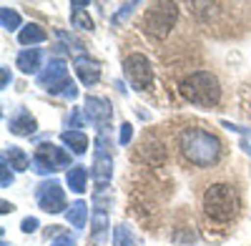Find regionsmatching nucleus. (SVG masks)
<instances>
[{
  "label": "nucleus",
  "mask_w": 251,
  "mask_h": 246,
  "mask_svg": "<svg viewBox=\"0 0 251 246\" xmlns=\"http://www.w3.org/2000/svg\"><path fill=\"white\" fill-rule=\"evenodd\" d=\"M178 146H181L183 158L188 163H194V166H201V169L214 166L221 158V141L203 128H186L181 133Z\"/></svg>",
  "instance_id": "1"
},
{
  "label": "nucleus",
  "mask_w": 251,
  "mask_h": 246,
  "mask_svg": "<svg viewBox=\"0 0 251 246\" xmlns=\"http://www.w3.org/2000/svg\"><path fill=\"white\" fill-rule=\"evenodd\" d=\"M181 93L186 100H191L194 106H201V108H211L221 100L219 80L208 71H196L191 75H186L181 80Z\"/></svg>",
  "instance_id": "2"
},
{
  "label": "nucleus",
  "mask_w": 251,
  "mask_h": 246,
  "mask_svg": "<svg viewBox=\"0 0 251 246\" xmlns=\"http://www.w3.org/2000/svg\"><path fill=\"white\" fill-rule=\"evenodd\" d=\"M203 211L214 221H231L239 211V194L228 183H214L203 194Z\"/></svg>",
  "instance_id": "3"
},
{
  "label": "nucleus",
  "mask_w": 251,
  "mask_h": 246,
  "mask_svg": "<svg viewBox=\"0 0 251 246\" xmlns=\"http://www.w3.org/2000/svg\"><path fill=\"white\" fill-rule=\"evenodd\" d=\"M176 18H178V5L176 3H151V8L143 15L146 33L153 35V38H166L171 33Z\"/></svg>",
  "instance_id": "4"
},
{
  "label": "nucleus",
  "mask_w": 251,
  "mask_h": 246,
  "mask_svg": "<svg viewBox=\"0 0 251 246\" xmlns=\"http://www.w3.org/2000/svg\"><path fill=\"white\" fill-rule=\"evenodd\" d=\"M68 166H71V156L55 143H40L33 153V171L40 176L55 173L58 169H68Z\"/></svg>",
  "instance_id": "5"
},
{
  "label": "nucleus",
  "mask_w": 251,
  "mask_h": 246,
  "mask_svg": "<svg viewBox=\"0 0 251 246\" xmlns=\"http://www.w3.org/2000/svg\"><path fill=\"white\" fill-rule=\"evenodd\" d=\"M123 73L128 78V83L136 91H146L153 83V68H151V60L146 58L143 53H131L123 63Z\"/></svg>",
  "instance_id": "6"
},
{
  "label": "nucleus",
  "mask_w": 251,
  "mask_h": 246,
  "mask_svg": "<svg viewBox=\"0 0 251 246\" xmlns=\"http://www.w3.org/2000/svg\"><path fill=\"white\" fill-rule=\"evenodd\" d=\"M35 201H38V206L48 211V214H60V211H66V194H63L60 189V183L58 181H46V183H40L38 191H35Z\"/></svg>",
  "instance_id": "7"
},
{
  "label": "nucleus",
  "mask_w": 251,
  "mask_h": 246,
  "mask_svg": "<svg viewBox=\"0 0 251 246\" xmlns=\"http://www.w3.org/2000/svg\"><path fill=\"white\" fill-rule=\"evenodd\" d=\"M38 86L40 88H46L48 93H58V88L68 80V66H66V60L63 58H50L48 63H46V68L38 73Z\"/></svg>",
  "instance_id": "8"
},
{
  "label": "nucleus",
  "mask_w": 251,
  "mask_h": 246,
  "mask_svg": "<svg viewBox=\"0 0 251 246\" xmlns=\"http://www.w3.org/2000/svg\"><path fill=\"white\" fill-rule=\"evenodd\" d=\"M86 118L98 128V133H106V128L111 126V118H113V108H111V100L108 98H100V96H88L86 98Z\"/></svg>",
  "instance_id": "9"
},
{
  "label": "nucleus",
  "mask_w": 251,
  "mask_h": 246,
  "mask_svg": "<svg viewBox=\"0 0 251 246\" xmlns=\"http://www.w3.org/2000/svg\"><path fill=\"white\" fill-rule=\"evenodd\" d=\"M73 68H75V73H78V78H80V83L83 86H96L98 80H100V63L96 58H91V55H78L75 60H73Z\"/></svg>",
  "instance_id": "10"
},
{
  "label": "nucleus",
  "mask_w": 251,
  "mask_h": 246,
  "mask_svg": "<svg viewBox=\"0 0 251 246\" xmlns=\"http://www.w3.org/2000/svg\"><path fill=\"white\" fill-rule=\"evenodd\" d=\"M35 128H38V123L25 108H18L8 118V131L15 133V136H30V133H35Z\"/></svg>",
  "instance_id": "11"
},
{
  "label": "nucleus",
  "mask_w": 251,
  "mask_h": 246,
  "mask_svg": "<svg viewBox=\"0 0 251 246\" xmlns=\"http://www.w3.org/2000/svg\"><path fill=\"white\" fill-rule=\"evenodd\" d=\"M93 178H96V186L98 191L106 189V183L111 181V173H113V158L111 156H103V153H96V161H93Z\"/></svg>",
  "instance_id": "12"
},
{
  "label": "nucleus",
  "mask_w": 251,
  "mask_h": 246,
  "mask_svg": "<svg viewBox=\"0 0 251 246\" xmlns=\"http://www.w3.org/2000/svg\"><path fill=\"white\" fill-rule=\"evenodd\" d=\"M40 60H43V53H40V48H25L20 50L18 58H15V66L23 71V73H40L43 68H40Z\"/></svg>",
  "instance_id": "13"
},
{
  "label": "nucleus",
  "mask_w": 251,
  "mask_h": 246,
  "mask_svg": "<svg viewBox=\"0 0 251 246\" xmlns=\"http://www.w3.org/2000/svg\"><path fill=\"white\" fill-rule=\"evenodd\" d=\"M3 158L8 161V166H10L13 171H28V169L33 166V161L28 158V153H25L23 148H18V146H10V148L3 153Z\"/></svg>",
  "instance_id": "14"
},
{
  "label": "nucleus",
  "mask_w": 251,
  "mask_h": 246,
  "mask_svg": "<svg viewBox=\"0 0 251 246\" xmlns=\"http://www.w3.org/2000/svg\"><path fill=\"white\" fill-rule=\"evenodd\" d=\"M60 141L66 143L73 153H78V156L88 151V136L83 133V131H63L60 133Z\"/></svg>",
  "instance_id": "15"
},
{
  "label": "nucleus",
  "mask_w": 251,
  "mask_h": 246,
  "mask_svg": "<svg viewBox=\"0 0 251 246\" xmlns=\"http://www.w3.org/2000/svg\"><path fill=\"white\" fill-rule=\"evenodd\" d=\"M46 38H48V33L40 28L38 23H28L25 28H20V33H18L20 46H35V43H43Z\"/></svg>",
  "instance_id": "16"
},
{
  "label": "nucleus",
  "mask_w": 251,
  "mask_h": 246,
  "mask_svg": "<svg viewBox=\"0 0 251 246\" xmlns=\"http://www.w3.org/2000/svg\"><path fill=\"white\" fill-rule=\"evenodd\" d=\"M66 183L73 194H83L86 191V183H88V171L83 166H71L66 173Z\"/></svg>",
  "instance_id": "17"
},
{
  "label": "nucleus",
  "mask_w": 251,
  "mask_h": 246,
  "mask_svg": "<svg viewBox=\"0 0 251 246\" xmlns=\"http://www.w3.org/2000/svg\"><path fill=\"white\" fill-rule=\"evenodd\" d=\"M66 219L73 229H83L86 226V219H88V206H86V201H75L68 206L66 211Z\"/></svg>",
  "instance_id": "18"
},
{
  "label": "nucleus",
  "mask_w": 251,
  "mask_h": 246,
  "mask_svg": "<svg viewBox=\"0 0 251 246\" xmlns=\"http://www.w3.org/2000/svg\"><path fill=\"white\" fill-rule=\"evenodd\" d=\"M108 229V216H106V209H96L93 214V221H91V239L96 244H100L103 239H106V231Z\"/></svg>",
  "instance_id": "19"
},
{
  "label": "nucleus",
  "mask_w": 251,
  "mask_h": 246,
  "mask_svg": "<svg viewBox=\"0 0 251 246\" xmlns=\"http://www.w3.org/2000/svg\"><path fill=\"white\" fill-rule=\"evenodd\" d=\"M71 25L78 28V30H93V18L86 13V10H73L71 13Z\"/></svg>",
  "instance_id": "20"
},
{
  "label": "nucleus",
  "mask_w": 251,
  "mask_h": 246,
  "mask_svg": "<svg viewBox=\"0 0 251 246\" xmlns=\"http://www.w3.org/2000/svg\"><path fill=\"white\" fill-rule=\"evenodd\" d=\"M0 23H3V28H5V30H18L23 20H20V15H18L15 10L3 8V10H0Z\"/></svg>",
  "instance_id": "21"
},
{
  "label": "nucleus",
  "mask_w": 251,
  "mask_h": 246,
  "mask_svg": "<svg viewBox=\"0 0 251 246\" xmlns=\"http://www.w3.org/2000/svg\"><path fill=\"white\" fill-rule=\"evenodd\" d=\"M113 246H136V241H133V236H131V231L123 226H116V231H113Z\"/></svg>",
  "instance_id": "22"
},
{
  "label": "nucleus",
  "mask_w": 251,
  "mask_h": 246,
  "mask_svg": "<svg viewBox=\"0 0 251 246\" xmlns=\"http://www.w3.org/2000/svg\"><path fill=\"white\" fill-rule=\"evenodd\" d=\"M55 96H63V98H71V100H73V98L78 96V88H75V83H73V80L68 78L66 83H63V86L58 88V93H55Z\"/></svg>",
  "instance_id": "23"
},
{
  "label": "nucleus",
  "mask_w": 251,
  "mask_h": 246,
  "mask_svg": "<svg viewBox=\"0 0 251 246\" xmlns=\"http://www.w3.org/2000/svg\"><path fill=\"white\" fill-rule=\"evenodd\" d=\"M133 8H138V3H123L121 5V10L113 15V23L118 25V23H123V18H128L131 13H133Z\"/></svg>",
  "instance_id": "24"
},
{
  "label": "nucleus",
  "mask_w": 251,
  "mask_h": 246,
  "mask_svg": "<svg viewBox=\"0 0 251 246\" xmlns=\"http://www.w3.org/2000/svg\"><path fill=\"white\" fill-rule=\"evenodd\" d=\"M0 163H3V169H0V173H3V178H0V183H3V189H8L13 183V173H10V166L5 158H0Z\"/></svg>",
  "instance_id": "25"
},
{
  "label": "nucleus",
  "mask_w": 251,
  "mask_h": 246,
  "mask_svg": "<svg viewBox=\"0 0 251 246\" xmlns=\"http://www.w3.org/2000/svg\"><path fill=\"white\" fill-rule=\"evenodd\" d=\"M131 136H133L131 123H123V126H121V143H123V146H128V143H131Z\"/></svg>",
  "instance_id": "26"
},
{
  "label": "nucleus",
  "mask_w": 251,
  "mask_h": 246,
  "mask_svg": "<svg viewBox=\"0 0 251 246\" xmlns=\"http://www.w3.org/2000/svg\"><path fill=\"white\" fill-rule=\"evenodd\" d=\"M20 229H23L25 234H33V231L38 229V219H35V216H28V219H23V223H20Z\"/></svg>",
  "instance_id": "27"
},
{
  "label": "nucleus",
  "mask_w": 251,
  "mask_h": 246,
  "mask_svg": "<svg viewBox=\"0 0 251 246\" xmlns=\"http://www.w3.org/2000/svg\"><path fill=\"white\" fill-rule=\"evenodd\" d=\"M68 123H73V131L83 128V118H80V111H78V108H73V111H71V116H68Z\"/></svg>",
  "instance_id": "28"
},
{
  "label": "nucleus",
  "mask_w": 251,
  "mask_h": 246,
  "mask_svg": "<svg viewBox=\"0 0 251 246\" xmlns=\"http://www.w3.org/2000/svg\"><path fill=\"white\" fill-rule=\"evenodd\" d=\"M50 246H75V239H73V236H68V234H63V236H58Z\"/></svg>",
  "instance_id": "29"
},
{
  "label": "nucleus",
  "mask_w": 251,
  "mask_h": 246,
  "mask_svg": "<svg viewBox=\"0 0 251 246\" xmlns=\"http://www.w3.org/2000/svg\"><path fill=\"white\" fill-rule=\"evenodd\" d=\"M8 83H10V68H5V66H3V80H0V86L8 88Z\"/></svg>",
  "instance_id": "30"
},
{
  "label": "nucleus",
  "mask_w": 251,
  "mask_h": 246,
  "mask_svg": "<svg viewBox=\"0 0 251 246\" xmlns=\"http://www.w3.org/2000/svg\"><path fill=\"white\" fill-rule=\"evenodd\" d=\"M0 206H3V209H0V211H3V214H10L15 206H13V203H8V201H3V203H0Z\"/></svg>",
  "instance_id": "31"
}]
</instances>
